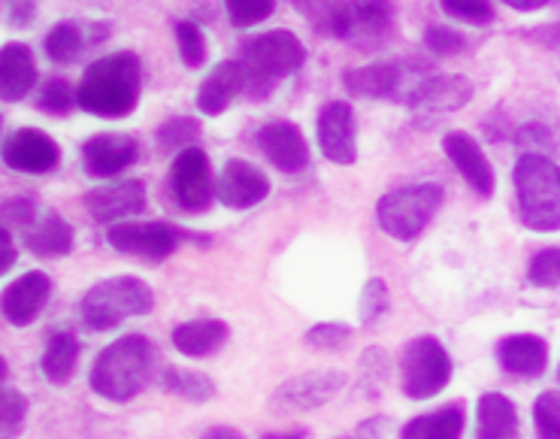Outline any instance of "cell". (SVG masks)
I'll use <instances>...</instances> for the list:
<instances>
[{
    "instance_id": "1",
    "label": "cell",
    "mask_w": 560,
    "mask_h": 439,
    "mask_svg": "<svg viewBox=\"0 0 560 439\" xmlns=\"http://www.w3.org/2000/svg\"><path fill=\"white\" fill-rule=\"evenodd\" d=\"M77 101L92 116H131L140 101V58L133 53H116L94 61L79 82Z\"/></svg>"
},
{
    "instance_id": "2",
    "label": "cell",
    "mask_w": 560,
    "mask_h": 439,
    "mask_svg": "<svg viewBox=\"0 0 560 439\" xmlns=\"http://www.w3.org/2000/svg\"><path fill=\"white\" fill-rule=\"evenodd\" d=\"M155 346L140 334L109 343L92 367V388L113 403H128L143 394L155 376Z\"/></svg>"
},
{
    "instance_id": "3",
    "label": "cell",
    "mask_w": 560,
    "mask_h": 439,
    "mask_svg": "<svg viewBox=\"0 0 560 439\" xmlns=\"http://www.w3.org/2000/svg\"><path fill=\"white\" fill-rule=\"evenodd\" d=\"M155 307L152 288L137 279V276H113L104 282L92 285L85 291V298L79 303L82 322L89 324V331H113L128 319H143Z\"/></svg>"
},
{
    "instance_id": "4",
    "label": "cell",
    "mask_w": 560,
    "mask_h": 439,
    "mask_svg": "<svg viewBox=\"0 0 560 439\" xmlns=\"http://www.w3.org/2000/svg\"><path fill=\"white\" fill-rule=\"evenodd\" d=\"M522 221L536 233L560 231V167L546 155H522L515 164Z\"/></svg>"
},
{
    "instance_id": "5",
    "label": "cell",
    "mask_w": 560,
    "mask_h": 439,
    "mask_svg": "<svg viewBox=\"0 0 560 439\" xmlns=\"http://www.w3.org/2000/svg\"><path fill=\"white\" fill-rule=\"evenodd\" d=\"M443 207V188L424 182V185H406L397 192H388L376 207V221L382 231L400 240L412 243L416 236L424 233L430 219Z\"/></svg>"
},
{
    "instance_id": "6",
    "label": "cell",
    "mask_w": 560,
    "mask_h": 439,
    "mask_svg": "<svg viewBox=\"0 0 560 439\" xmlns=\"http://www.w3.org/2000/svg\"><path fill=\"white\" fill-rule=\"evenodd\" d=\"M400 382L404 394L412 401H430L452 382V358L436 336H416L406 346Z\"/></svg>"
},
{
    "instance_id": "7",
    "label": "cell",
    "mask_w": 560,
    "mask_h": 439,
    "mask_svg": "<svg viewBox=\"0 0 560 439\" xmlns=\"http://www.w3.org/2000/svg\"><path fill=\"white\" fill-rule=\"evenodd\" d=\"M303 61H306V49H303L300 37L282 27L258 34L243 46V65L248 70V79H258V82L291 77L303 67Z\"/></svg>"
},
{
    "instance_id": "8",
    "label": "cell",
    "mask_w": 560,
    "mask_h": 439,
    "mask_svg": "<svg viewBox=\"0 0 560 439\" xmlns=\"http://www.w3.org/2000/svg\"><path fill=\"white\" fill-rule=\"evenodd\" d=\"M342 388H346V376L339 370H310V373L294 376L276 388L267 401V409L273 415L310 413V409H318L334 401Z\"/></svg>"
},
{
    "instance_id": "9",
    "label": "cell",
    "mask_w": 560,
    "mask_h": 439,
    "mask_svg": "<svg viewBox=\"0 0 560 439\" xmlns=\"http://www.w3.org/2000/svg\"><path fill=\"white\" fill-rule=\"evenodd\" d=\"M170 192L173 200L188 212H203L212 204V170L209 158L200 146H185L179 155L173 158L170 167Z\"/></svg>"
},
{
    "instance_id": "10",
    "label": "cell",
    "mask_w": 560,
    "mask_h": 439,
    "mask_svg": "<svg viewBox=\"0 0 560 439\" xmlns=\"http://www.w3.org/2000/svg\"><path fill=\"white\" fill-rule=\"evenodd\" d=\"M109 246L121 255L164 261L179 249V231L164 221H118L109 224Z\"/></svg>"
},
{
    "instance_id": "11",
    "label": "cell",
    "mask_w": 560,
    "mask_h": 439,
    "mask_svg": "<svg viewBox=\"0 0 560 439\" xmlns=\"http://www.w3.org/2000/svg\"><path fill=\"white\" fill-rule=\"evenodd\" d=\"M318 146L334 164H354L358 158V128L354 109L346 101H330L318 113Z\"/></svg>"
},
{
    "instance_id": "12",
    "label": "cell",
    "mask_w": 560,
    "mask_h": 439,
    "mask_svg": "<svg viewBox=\"0 0 560 439\" xmlns=\"http://www.w3.org/2000/svg\"><path fill=\"white\" fill-rule=\"evenodd\" d=\"M61 149L58 142L37 128H22L3 142V164L19 173H49L58 167Z\"/></svg>"
},
{
    "instance_id": "13",
    "label": "cell",
    "mask_w": 560,
    "mask_h": 439,
    "mask_svg": "<svg viewBox=\"0 0 560 439\" xmlns=\"http://www.w3.org/2000/svg\"><path fill=\"white\" fill-rule=\"evenodd\" d=\"M267 194H270L267 173L255 167L252 161H243V158H231L224 164L219 182H215V197L231 209L258 207Z\"/></svg>"
},
{
    "instance_id": "14",
    "label": "cell",
    "mask_w": 560,
    "mask_h": 439,
    "mask_svg": "<svg viewBox=\"0 0 560 439\" xmlns=\"http://www.w3.org/2000/svg\"><path fill=\"white\" fill-rule=\"evenodd\" d=\"M85 209L101 224H118L121 219L140 216L145 209V185L140 180H121L92 188L85 194Z\"/></svg>"
},
{
    "instance_id": "15",
    "label": "cell",
    "mask_w": 560,
    "mask_h": 439,
    "mask_svg": "<svg viewBox=\"0 0 560 439\" xmlns=\"http://www.w3.org/2000/svg\"><path fill=\"white\" fill-rule=\"evenodd\" d=\"M49 294H52V279L46 273L31 270L19 276L15 282L3 288V319L13 327L34 324L43 307L49 303Z\"/></svg>"
},
{
    "instance_id": "16",
    "label": "cell",
    "mask_w": 560,
    "mask_h": 439,
    "mask_svg": "<svg viewBox=\"0 0 560 439\" xmlns=\"http://www.w3.org/2000/svg\"><path fill=\"white\" fill-rule=\"evenodd\" d=\"M140 155V146L128 134H97L82 146V164L94 180H113Z\"/></svg>"
},
{
    "instance_id": "17",
    "label": "cell",
    "mask_w": 560,
    "mask_h": 439,
    "mask_svg": "<svg viewBox=\"0 0 560 439\" xmlns=\"http://www.w3.org/2000/svg\"><path fill=\"white\" fill-rule=\"evenodd\" d=\"M258 146L267 161L282 173H300L310 164V146L294 122H270L258 134Z\"/></svg>"
},
{
    "instance_id": "18",
    "label": "cell",
    "mask_w": 560,
    "mask_h": 439,
    "mask_svg": "<svg viewBox=\"0 0 560 439\" xmlns=\"http://www.w3.org/2000/svg\"><path fill=\"white\" fill-rule=\"evenodd\" d=\"M248 85V70L243 61H222L212 67L200 89H197V109L203 116H222Z\"/></svg>"
},
{
    "instance_id": "19",
    "label": "cell",
    "mask_w": 560,
    "mask_h": 439,
    "mask_svg": "<svg viewBox=\"0 0 560 439\" xmlns=\"http://www.w3.org/2000/svg\"><path fill=\"white\" fill-rule=\"evenodd\" d=\"M472 101V85L464 77H430L409 94V106L418 116L455 113Z\"/></svg>"
},
{
    "instance_id": "20",
    "label": "cell",
    "mask_w": 560,
    "mask_h": 439,
    "mask_svg": "<svg viewBox=\"0 0 560 439\" xmlns=\"http://www.w3.org/2000/svg\"><path fill=\"white\" fill-rule=\"evenodd\" d=\"M445 155L455 164L457 173L476 188V194L482 197H491L494 194V170H491V161L485 158L482 146L472 140L464 130H452L443 142Z\"/></svg>"
},
{
    "instance_id": "21",
    "label": "cell",
    "mask_w": 560,
    "mask_h": 439,
    "mask_svg": "<svg viewBox=\"0 0 560 439\" xmlns=\"http://www.w3.org/2000/svg\"><path fill=\"white\" fill-rule=\"evenodd\" d=\"M27 249L39 258H61L73 252V228L52 209H39L34 219L22 228Z\"/></svg>"
},
{
    "instance_id": "22",
    "label": "cell",
    "mask_w": 560,
    "mask_h": 439,
    "mask_svg": "<svg viewBox=\"0 0 560 439\" xmlns=\"http://www.w3.org/2000/svg\"><path fill=\"white\" fill-rule=\"evenodd\" d=\"M37 82V61L25 43H7L0 49V97L7 104H19Z\"/></svg>"
},
{
    "instance_id": "23",
    "label": "cell",
    "mask_w": 560,
    "mask_h": 439,
    "mask_svg": "<svg viewBox=\"0 0 560 439\" xmlns=\"http://www.w3.org/2000/svg\"><path fill=\"white\" fill-rule=\"evenodd\" d=\"M500 363L503 370L522 379H536L546 373L548 367V346L542 336L536 334H512L500 343Z\"/></svg>"
},
{
    "instance_id": "24",
    "label": "cell",
    "mask_w": 560,
    "mask_h": 439,
    "mask_svg": "<svg viewBox=\"0 0 560 439\" xmlns=\"http://www.w3.org/2000/svg\"><path fill=\"white\" fill-rule=\"evenodd\" d=\"M228 336H231V327L222 319L203 315V319H191V322L179 324L173 331V346L185 358H207L212 351L222 349Z\"/></svg>"
},
{
    "instance_id": "25",
    "label": "cell",
    "mask_w": 560,
    "mask_h": 439,
    "mask_svg": "<svg viewBox=\"0 0 560 439\" xmlns=\"http://www.w3.org/2000/svg\"><path fill=\"white\" fill-rule=\"evenodd\" d=\"M518 409L500 391H488L476 406V439H518Z\"/></svg>"
},
{
    "instance_id": "26",
    "label": "cell",
    "mask_w": 560,
    "mask_h": 439,
    "mask_svg": "<svg viewBox=\"0 0 560 439\" xmlns=\"http://www.w3.org/2000/svg\"><path fill=\"white\" fill-rule=\"evenodd\" d=\"M392 3L388 0H346V37L342 39H378L392 27Z\"/></svg>"
},
{
    "instance_id": "27",
    "label": "cell",
    "mask_w": 560,
    "mask_h": 439,
    "mask_svg": "<svg viewBox=\"0 0 560 439\" xmlns=\"http://www.w3.org/2000/svg\"><path fill=\"white\" fill-rule=\"evenodd\" d=\"M467 427V415L460 403L443 406L436 413L418 415L400 430V439H460Z\"/></svg>"
},
{
    "instance_id": "28",
    "label": "cell",
    "mask_w": 560,
    "mask_h": 439,
    "mask_svg": "<svg viewBox=\"0 0 560 439\" xmlns=\"http://www.w3.org/2000/svg\"><path fill=\"white\" fill-rule=\"evenodd\" d=\"M79 339L70 331H61V334H52L49 346L43 351V373L52 385H65L70 382V376L77 373L79 363Z\"/></svg>"
},
{
    "instance_id": "29",
    "label": "cell",
    "mask_w": 560,
    "mask_h": 439,
    "mask_svg": "<svg viewBox=\"0 0 560 439\" xmlns=\"http://www.w3.org/2000/svg\"><path fill=\"white\" fill-rule=\"evenodd\" d=\"M342 85L354 97H388L397 89V67L392 65H366L346 70Z\"/></svg>"
},
{
    "instance_id": "30",
    "label": "cell",
    "mask_w": 560,
    "mask_h": 439,
    "mask_svg": "<svg viewBox=\"0 0 560 439\" xmlns=\"http://www.w3.org/2000/svg\"><path fill=\"white\" fill-rule=\"evenodd\" d=\"M315 34L346 37V0H291Z\"/></svg>"
},
{
    "instance_id": "31",
    "label": "cell",
    "mask_w": 560,
    "mask_h": 439,
    "mask_svg": "<svg viewBox=\"0 0 560 439\" xmlns=\"http://www.w3.org/2000/svg\"><path fill=\"white\" fill-rule=\"evenodd\" d=\"M164 388H167L170 394L191 403H209L219 394V388H215V382L209 376L179 370V367H170L167 373H164Z\"/></svg>"
},
{
    "instance_id": "32",
    "label": "cell",
    "mask_w": 560,
    "mask_h": 439,
    "mask_svg": "<svg viewBox=\"0 0 560 439\" xmlns=\"http://www.w3.org/2000/svg\"><path fill=\"white\" fill-rule=\"evenodd\" d=\"M85 39H82V31H79L77 22H61L49 31L46 37V55L58 61V65H70L77 61L79 53H82Z\"/></svg>"
},
{
    "instance_id": "33",
    "label": "cell",
    "mask_w": 560,
    "mask_h": 439,
    "mask_svg": "<svg viewBox=\"0 0 560 439\" xmlns=\"http://www.w3.org/2000/svg\"><path fill=\"white\" fill-rule=\"evenodd\" d=\"M534 425L539 439H560V391H542L536 397Z\"/></svg>"
},
{
    "instance_id": "34",
    "label": "cell",
    "mask_w": 560,
    "mask_h": 439,
    "mask_svg": "<svg viewBox=\"0 0 560 439\" xmlns=\"http://www.w3.org/2000/svg\"><path fill=\"white\" fill-rule=\"evenodd\" d=\"M27 418V401L15 388H3V401H0V434L3 439H15L22 434Z\"/></svg>"
},
{
    "instance_id": "35",
    "label": "cell",
    "mask_w": 560,
    "mask_h": 439,
    "mask_svg": "<svg viewBox=\"0 0 560 439\" xmlns=\"http://www.w3.org/2000/svg\"><path fill=\"white\" fill-rule=\"evenodd\" d=\"M392 307V294H388V285L382 279H370L361 291V303H358V315H361V324L370 327L376 324L385 312Z\"/></svg>"
},
{
    "instance_id": "36",
    "label": "cell",
    "mask_w": 560,
    "mask_h": 439,
    "mask_svg": "<svg viewBox=\"0 0 560 439\" xmlns=\"http://www.w3.org/2000/svg\"><path fill=\"white\" fill-rule=\"evenodd\" d=\"M224 10L236 27H248L270 19L276 10V0H224Z\"/></svg>"
},
{
    "instance_id": "37",
    "label": "cell",
    "mask_w": 560,
    "mask_h": 439,
    "mask_svg": "<svg viewBox=\"0 0 560 439\" xmlns=\"http://www.w3.org/2000/svg\"><path fill=\"white\" fill-rule=\"evenodd\" d=\"M176 39H179V55L188 67H203L207 61V39L195 22H176Z\"/></svg>"
},
{
    "instance_id": "38",
    "label": "cell",
    "mask_w": 560,
    "mask_h": 439,
    "mask_svg": "<svg viewBox=\"0 0 560 439\" xmlns=\"http://www.w3.org/2000/svg\"><path fill=\"white\" fill-rule=\"evenodd\" d=\"M349 339H352V327H346V324H315L313 331L306 334V346L313 351H339L349 346Z\"/></svg>"
},
{
    "instance_id": "39",
    "label": "cell",
    "mask_w": 560,
    "mask_h": 439,
    "mask_svg": "<svg viewBox=\"0 0 560 439\" xmlns=\"http://www.w3.org/2000/svg\"><path fill=\"white\" fill-rule=\"evenodd\" d=\"M440 7L452 19H460V22H469V25H488L494 19L491 0H440Z\"/></svg>"
},
{
    "instance_id": "40",
    "label": "cell",
    "mask_w": 560,
    "mask_h": 439,
    "mask_svg": "<svg viewBox=\"0 0 560 439\" xmlns=\"http://www.w3.org/2000/svg\"><path fill=\"white\" fill-rule=\"evenodd\" d=\"M530 282L539 285V288H555L560 285V246L542 249L534 261H530Z\"/></svg>"
},
{
    "instance_id": "41",
    "label": "cell",
    "mask_w": 560,
    "mask_h": 439,
    "mask_svg": "<svg viewBox=\"0 0 560 439\" xmlns=\"http://www.w3.org/2000/svg\"><path fill=\"white\" fill-rule=\"evenodd\" d=\"M77 104V94L70 91V85H67L65 79H52V82L43 89V94H39V106H43L46 113H52V116H67Z\"/></svg>"
},
{
    "instance_id": "42",
    "label": "cell",
    "mask_w": 560,
    "mask_h": 439,
    "mask_svg": "<svg viewBox=\"0 0 560 439\" xmlns=\"http://www.w3.org/2000/svg\"><path fill=\"white\" fill-rule=\"evenodd\" d=\"M200 137V128L191 118H170L167 125L161 128L158 140H161V149H179V146H195V140Z\"/></svg>"
},
{
    "instance_id": "43",
    "label": "cell",
    "mask_w": 560,
    "mask_h": 439,
    "mask_svg": "<svg viewBox=\"0 0 560 439\" xmlns=\"http://www.w3.org/2000/svg\"><path fill=\"white\" fill-rule=\"evenodd\" d=\"M424 43H428L430 53H436V55H460L464 49H467V37H464V34H457V31H452V27H445V25L428 27Z\"/></svg>"
},
{
    "instance_id": "44",
    "label": "cell",
    "mask_w": 560,
    "mask_h": 439,
    "mask_svg": "<svg viewBox=\"0 0 560 439\" xmlns=\"http://www.w3.org/2000/svg\"><path fill=\"white\" fill-rule=\"evenodd\" d=\"M7 15L15 27H25L27 19L34 15V0H7Z\"/></svg>"
},
{
    "instance_id": "45",
    "label": "cell",
    "mask_w": 560,
    "mask_h": 439,
    "mask_svg": "<svg viewBox=\"0 0 560 439\" xmlns=\"http://www.w3.org/2000/svg\"><path fill=\"white\" fill-rule=\"evenodd\" d=\"M15 264V243L10 236V228H3V258H0V270L7 273Z\"/></svg>"
},
{
    "instance_id": "46",
    "label": "cell",
    "mask_w": 560,
    "mask_h": 439,
    "mask_svg": "<svg viewBox=\"0 0 560 439\" xmlns=\"http://www.w3.org/2000/svg\"><path fill=\"white\" fill-rule=\"evenodd\" d=\"M503 3L518 10V13H534V10H542L548 0H503Z\"/></svg>"
},
{
    "instance_id": "47",
    "label": "cell",
    "mask_w": 560,
    "mask_h": 439,
    "mask_svg": "<svg viewBox=\"0 0 560 439\" xmlns=\"http://www.w3.org/2000/svg\"><path fill=\"white\" fill-rule=\"evenodd\" d=\"M203 439H243V434L234 430V427H212V430L203 434Z\"/></svg>"
},
{
    "instance_id": "48",
    "label": "cell",
    "mask_w": 560,
    "mask_h": 439,
    "mask_svg": "<svg viewBox=\"0 0 560 439\" xmlns=\"http://www.w3.org/2000/svg\"><path fill=\"white\" fill-rule=\"evenodd\" d=\"M261 439H306L303 430H288V434H264Z\"/></svg>"
}]
</instances>
